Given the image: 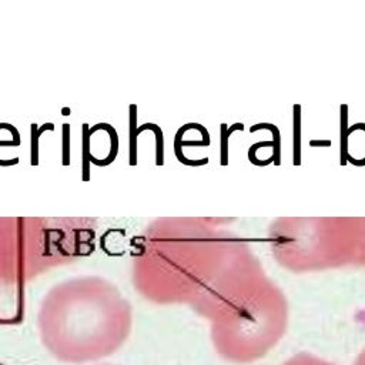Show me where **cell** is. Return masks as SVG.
Wrapping results in <instances>:
<instances>
[{"label":"cell","instance_id":"obj_1","mask_svg":"<svg viewBox=\"0 0 365 365\" xmlns=\"http://www.w3.org/2000/svg\"><path fill=\"white\" fill-rule=\"evenodd\" d=\"M282 365H332V364H328V362H325L322 359H318L312 355L299 354V355L292 356L289 361L284 362Z\"/></svg>","mask_w":365,"mask_h":365},{"label":"cell","instance_id":"obj_2","mask_svg":"<svg viewBox=\"0 0 365 365\" xmlns=\"http://www.w3.org/2000/svg\"><path fill=\"white\" fill-rule=\"evenodd\" d=\"M355 365H365V351H362V354H359L358 359L355 361Z\"/></svg>","mask_w":365,"mask_h":365}]
</instances>
